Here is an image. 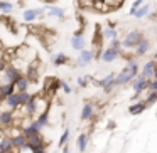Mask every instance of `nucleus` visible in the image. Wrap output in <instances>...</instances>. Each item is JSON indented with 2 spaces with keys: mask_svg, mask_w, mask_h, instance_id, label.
<instances>
[{
  "mask_svg": "<svg viewBox=\"0 0 157 153\" xmlns=\"http://www.w3.org/2000/svg\"><path fill=\"white\" fill-rule=\"evenodd\" d=\"M139 72H140V67H139V64H137V61H133V62H130V64H127L125 67L115 76V81H117L118 86L132 84V81L137 78Z\"/></svg>",
  "mask_w": 157,
  "mask_h": 153,
  "instance_id": "obj_1",
  "label": "nucleus"
},
{
  "mask_svg": "<svg viewBox=\"0 0 157 153\" xmlns=\"http://www.w3.org/2000/svg\"><path fill=\"white\" fill-rule=\"evenodd\" d=\"M142 39H144V34L140 31H130V32H127V35L122 39L123 51H133V49L137 47V44H139Z\"/></svg>",
  "mask_w": 157,
  "mask_h": 153,
  "instance_id": "obj_2",
  "label": "nucleus"
},
{
  "mask_svg": "<svg viewBox=\"0 0 157 153\" xmlns=\"http://www.w3.org/2000/svg\"><path fill=\"white\" fill-rule=\"evenodd\" d=\"M44 14H46V5L39 9H25V10H22V20L25 24H34L36 20L46 17Z\"/></svg>",
  "mask_w": 157,
  "mask_h": 153,
  "instance_id": "obj_3",
  "label": "nucleus"
},
{
  "mask_svg": "<svg viewBox=\"0 0 157 153\" xmlns=\"http://www.w3.org/2000/svg\"><path fill=\"white\" fill-rule=\"evenodd\" d=\"M2 78H4V81H2V84H5V82H15L19 78L22 76V71L17 67L15 64H9L7 69H5L4 74H0Z\"/></svg>",
  "mask_w": 157,
  "mask_h": 153,
  "instance_id": "obj_4",
  "label": "nucleus"
},
{
  "mask_svg": "<svg viewBox=\"0 0 157 153\" xmlns=\"http://www.w3.org/2000/svg\"><path fill=\"white\" fill-rule=\"evenodd\" d=\"M93 59H96L95 52L88 51V49H83L79 52V56L76 57V67H86V66H90V62H93Z\"/></svg>",
  "mask_w": 157,
  "mask_h": 153,
  "instance_id": "obj_5",
  "label": "nucleus"
},
{
  "mask_svg": "<svg viewBox=\"0 0 157 153\" xmlns=\"http://www.w3.org/2000/svg\"><path fill=\"white\" fill-rule=\"evenodd\" d=\"M147 84H149V78L144 76L142 72L137 74V78L132 81V89L135 94H142L144 91H147Z\"/></svg>",
  "mask_w": 157,
  "mask_h": 153,
  "instance_id": "obj_6",
  "label": "nucleus"
},
{
  "mask_svg": "<svg viewBox=\"0 0 157 153\" xmlns=\"http://www.w3.org/2000/svg\"><path fill=\"white\" fill-rule=\"evenodd\" d=\"M120 54H122V52H120L118 49H113L112 46H108L106 49L101 51V57H100V61H103L105 64H112V62H115L117 59L120 57Z\"/></svg>",
  "mask_w": 157,
  "mask_h": 153,
  "instance_id": "obj_7",
  "label": "nucleus"
},
{
  "mask_svg": "<svg viewBox=\"0 0 157 153\" xmlns=\"http://www.w3.org/2000/svg\"><path fill=\"white\" fill-rule=\"evenodd\" d=\"M15 121V116H14V109H2L0 111V126L5 129H9Z\"/></svg>",
  "mask_w": 157,
  "mask_h": 153,
  "instance_id": "obj_8",
  "label": "nucleus"
},
{
  "mask_svg": "<svg viewBox=\"0 0 157 153\" xmlns=\"http://www.w3.org/2000/svg\"><path fill=\"white\" fill-rule=\"evenodd\" d=\"M39 72H41V69H39V66H37V62L36 61H32L31 64L27 66V69H25V78L31 81V84L32 82H37L39 81Z\"/></svg>",
  "mask_w": 157,
  "mask_h": 153,
  "instance_id": "obj_9",
  "label": "nucleus"
},
{
  "mask_svg": "<svg viewBox=\"0 0 157 153\" xmlns=\"http://www.w3.org/2000/svg\"><path fill=\"white\" fill-rule=\"evenodd\" d=\"M150 47H152V42H150L149 39L144 37L142 41L137 44V47L133 49V56H135V57H144V56L150 51Z\"/></svg>",
  "mask_w": 157,
  "mask_h": 153,
  "instance_id": "obj_10",
  "label": "nucleus"
},
{
  "mask_svg": "<svg viewBox=\"0 0 157 153\" xmlns=\"http://www.w3.org/2000/svg\"><path fill=\"white\" fill-rule=\"evenodd\" d=\"M79 118H81V121H91V119L95 118V106H93V103L86 101L85 104H83Z\"/></svg>",
  "mask_w": 157,
  "mask_h": 153,
  "instance_id": "obj_11",
  "label": "nucleus"
},
{
  "mask_svg": "<svg viewBox=\"0 0 157 153\" xmlns=\"http://www.w3.org/2000/svg\"><path fill=\"white\" fill-rule=\"evenodd\" d=\"M46 14L48 17H54V19H64L66 10L63 7H58V5H46Z\"/></svg>",
  "mask_w": 157,
  "mask_h": 153,
  "instance_id": "obj_12",
  "label": "nucleus"
},
{
  "mask_svg": "<svg viewBox=\"0 0 157 153\" xmlns=\"http://www.w3.org/2000/svg\"><path fill=\"white\" fill-rule=\"evenodd\" d=\"M32 121H34L36 128H37L39 131H42V129L49 125V109H48V111H44V113H41V115H37Z\"/></svg>",
  "mask_w": 157,
  "mask_h": 153,
  "instance_id": "obj_13",
  "label": "nucleus"
},
{
  "mask_svg": "<svg viewBox=\"0 0 157 153\" xmlns=\"http://www.w3.org/2000/svg\"><path fill=\"white\" fill-rule=\"evenodd\" d=\"M155 67H157V61H155V59H150V61H147L145 64L142 66L140 72H142L144 76H147L149 79H152V78H154V71H155Z\"/></svg>",
  "mask_w": 157,
  "mask_h": 153,
  "instance_id": "obj_14",
  "label": "nucleus"
},
{
  "mask_svg": "<svg viewBox=\"0 0 157 153\" xmlns=\"http://www.w3.org/2000/svg\"><path fill=\"white\" fill-rule=\"evenodd\" d=\"M71 47L75 49V51H78V52H81L83 49H86V41H85V37H83V35L73 34V37H71Z\"/></svg>",
  "mask_w": 157,
  "mask_h": 153,
  "instance_id": "obj_15",
  "label": "nucleus"
},
{
  "mask_svg": "<svg viewBox=\"0 0 157 153\" xmlns=\"http://www.w3.org/2000/svg\"><path fill=\"white\" fill-rule=\"evenodd\" d=\"M10 138H12V145H14V150H15V151H19V150H21L22 146H24L25 143L29 141V138L24 135V133H19V135L10 136Z\"/></svg>",
  "mask_w": 157,
  "mask_h": 153,
  "instance_id": "obj_16",
  "label": "nucleus"
},
{
  "mask_svg": "<svg viewBox=\"0 0 157 153\" xmlns=\"http://www.w3.org/2000/svg\"><path fill=\"white\" fill-rule=\"evenodd\" d=\"M4 104L7 106L9 109H14V111H15V109H19V108H21V103H19V93H17V91L12 93V94L9 96L7 99H5Z\"/></svg>",
  "mask_w": 157,
  "mask_h": 153,
  "instance_id": "obj_17",
  "label": "nucleus"
},
{
  "mask_svg": "<svg viewBox=\"0 0 157 153\" xmlns=\"http://www.w3.org/2000/svg\"><path fill=\"white\" fill-rule=\"evenodd\" d=\"M149 106L145 104V101H139V103H133V104L128 106V113L132 116H137V115H142Z\"/></svg>",
  "mask_w": 157,
  "mask_h": 153,
  "instance_id": "obj_18",
  "label": "nucleus"
},
{
  "mask_svg": "<svg viewBox=\"0 0 157 153\" xmlns=\"http://www.w3.org/2000/svg\"><path fill=\"white\" fill-rule=\"evenodd\" d=\"M51 62H52V66H56V67H61V66H64V64L69 62V57L64 54V52H58V54H54L51 57Z\"/></svg>",
  "mask_w": 157,
  "mask_h": 153,
  "instance_id": "obj_19",
  "label": "nucleus"
},
{
  "mask_svg": "<svg viewBox=\"0 0 157 153\" xmlns=\"http://www.w3.org/2000/svg\"><path fill=\"white\" fill-rule=\"evenodd\" d=\"M15 84V91L17 93H22V91H29V86H31V81L25 78V74H22L17 81L14 82Z\"/></svg>",
  "mask_w": 157,
  "mask_h": 153,
  "instance_id": "obj_20",
  "label": "nucleus"
},
{
  "mask_svg": "<svg viewBox=\"0 0 157 153\" xmlns=\"http://www.w3.org/2000/svg\"><path fill=\"white\" fill-rule=\"evenodd\" d=\"M88 143H90V136L86 135V133H81V135L76 138V146H78V151H86Z\"/></svg>",
  "mask_w": 157,
  "mask_h": 153,
  "instance_id": "obj_21",
  "label": "nucleus"
},
{
  "mask_svg": "<svg viewBox=\"0 0 157 153\" xmlns=\"http://www.w3.org/2000/svg\"><path fill=\"white\" fill-rule=\"evenodd\" d=\"M113 79H115V74H113V72H110V74H106L103 79H91V81H93V84L98 86V88H105V86L110 84Z\"/></svg>",
  "mask_w": 157,
  "mask_h": 153,
  "instance_id": "obj_22",
  "label": "nucleus"
},
{
  "mask_svg": "<svg viewBox=\"0 0 157 153\" xmlns=\"http://www.w3.org/2000/svg\"><path fill=\"white\" fill-rule=\"evenodd\" d=\"M59 88H61V79H56V78L46 79V91L56 93V89H59Z\"/></svg>",
  "mask_w": 157,
  "mask_h": 153,
  "instance_id": "obj_23",
  "label": "nucleus"
},
{
  "mask_svg": "<svg viewBox=\"0 0 157 153\" xmlns=\"http://www.w3.org/2000/svg\"><path fill=\"white\" fill-rule=\"evenodd\" d=\"M12 150H14V145H12V138L10 136H5V140L2 143H0V151H5V153H12ZM15 151V150H14Z\"/></svg>",
  "mask_w": 157,
  "mask_h": 153,
  "instance_id": "obj_24",
  "label": "nucleus"
},
{
  "mask_svg": "<svg viewBox=\"0 0 157 153\" xmlns=\"http://www.w3.org/2000/svg\"><path fill=\"white\" fill-rule=\"evenodd\" d=\"M101 35H103V39H106V41H113V39L118 37V31L113 29V27H106V29H103Z\"/></svg>",
  "mask_w": 157,
  "mask_h": 153,
  "instance_id": "obj_25",
  "label": "nucleus"
},
{
  "mask_svg": "<svg viewBox=\"0 0 157 153\" xmlns=\"http://www.w3.org/2000/svg\"><path fill=\"white\" fill-rule=\"evenodd\" d=\"M149 14H150V4H144L142 7L135 12L133 17L135 19H144V17H149Z\"/></svg>",
  "mask_w": 157,
  "mask_h": 153,
  "instance_id": "obj_26",
  "label": "nucleus"
},
{
  "mask_svg": "<svg viewBox=\"0 0 157 153\" xmlns=\"http://www.w3.org/2000/svg\"><path fill=\"white\" fill-rule=\"evenodd\" d=\"M42 143H46V141H44V138H42L41 133H36L34 136L29 138V145H31V148L32 146H37V145H42Z\"/></svg>",
  "mask_w": 157,
  "mask_h": 153,
  "instance_id": "obj_27",
  "label": "nucleus"
},
{
  "mask_svg": "<svg viewBox=\"0 0 157 153\" xmlns=\"http://www.w3.org/2000/svg\"><path fill=\"white\" fill-rule=\"evenodd\" d=\"M12 10H14V5H12L10 2H7V0H0V12H2V14H10Z\"/></svg>",
  "mask_w": 157,
  "mask_h": 153,
  "instance_id": "obj_28",
  "label": "nucleus"
},
{
  "mask_svg": "<svg viewBox=\"0 0 157 153\" xmlns=\"http://www.w3.org/2000/svg\"><path fill=\"white\" fill-rule=\"evenodd\" d=\"M68 140H69V128H66L64 131H63V135L59 136L58 146H59V148H63V146H66V145H68Z\"/></svg>",
  "mask_w": 157,
  "mask_h": 153,
  "instance_id": "obj_29",
  "label": "nucleus"
},
{
  "mask_svg": "<svg viewBox=\"0 0 157 153\" xmlns=\"http://www.w3.org/2000/svg\"><path fill=\"white\" fill-rule=\"evenodd\" d=\"M157 103V91H149V94L145 96V104L147 106H152Z\"/></svg>",
  "mask_w": 157,
  "mask_h": 153,
  "instance_id": "obj_30",
  "label": "nucleus"
},
{
  "mask_svg": "<svg viewBox=\"0 0 157 153\" xmlns=\"http://www.w3.org/2000/svg\"><path fill=\"white\" fill-rule=\"evenodd\" d=\"M31 96H32V94H31L29 91H22V93H19V103H21V108L27 104V101L31 99Z\"/></svg>",
  "mask_w": 157,
  "mask_h": 153,
  "instance_id": "obj_31",
  "label": "nucleus"
},
{
  "mask_svg": "<svg viewBox=\"0 0 157 153\" xmlns=\"http://www.w3.org/2000/svg\"><path fill=\"white\" fill-rule=\"evenodd\" d=\"M142 5H144V0H133V4H132V7H130V12H128V14H130V15H135V12L139 10Z\"/></svg>",
  "mask_w": 157,
  "mask_h": 153,
  "instance_id": "obj_32",
  "label": "nucleus"
},
{
  "mask_svg": "<svg viewBox=\"0 0 157 153\" xmlns=\"http://www.w3.org/2000/svg\"><path fill=\"white\" fill-rule=\"evenodd\" d=\"M91 76H81V78H78V81H76V82H78V86H79V88H86V86H88V82L90 81H91Z\"/></svg>",
  "mask_w": 157,
  "mask_h": 153,
  "instance_id": "obj_33",
  "label": "nucleus"
},
{
  "mask_svg": "<svg viewBox=\"0 0 157 153\" xmlns=\"http://www.w3.org/2000/svg\"><path fill=\"white\" fill-rule=\"evenodd\" d=\"M32 153H48V143H42V145L32 146Z\"/></svg>",
  "mask_w": 157,
  "mask_h": 153,
  "instance_id": "obj_34",
  "label": "nucleus"
},
{
  "mask_svg": "<svg viewBox=\"0 0 157 153\" xmlns=\"http://www.w3.org/2000/svg\"><path fill=\"white\" fill-rule=\"evenodd\" d=\"M110 46H112L113 49H118L120 52L123 51V47H122V39H118V37L113 39V41H110Z\"/></svg>",
  "mask_w": 157,
  "mask_h": 153,
  "instance_id": "obj_35",
  "label": "nucleus"
},
{
  "mask_svg": "<svg viewBox=\"0 0 157 153\" xmlns=\"http://www.w3.org/2000/svg\"><path fill=\"white\" fill-rule=\"evenodd\" d=\"M117 86H118V84H117V81H115V79H113V81L110 82V84H106L105 88H103V93H105V94H110V93H112L113 89L117 88Z\"/></svg>",
  "mask_w": 157,
  "mask_h": 153,
  "instance_id": "obj_36",
  "label": "nucleus"
},
{
  "mask_svg": "<svg viewBox=\"0 0 157 153\" xmlns=\"http://www.w3.org/2000/svg\"><path fill=\"white\" fill-rule=\"evenodd\" d=\"M147 91H157V79H149V84H147Z\"/></svg>",
  "mask_w": 157,
  "mask_h": 153,
  "instance_id": "obj_37",
  "label": "nucleus"
},
{
  "mask_svg": "<svg viewBox=\"0 0 157 153\" xmlns=\"http://www.w3.org/2000/svg\"><path fill=\"white\" fill-rule=\"evenodd\" d=\"M7 66H9L7 59H5L4 56H2V57H0V74H4V72H5V69H7Z\"/></svg>",
  "mask_w": 157,
  "mask_h": 153,
  "instance_id": "obj_38",
  "label": "nucleus"
},
{
  "mask_svg": "<svg viewBox=\"0 0 157 153\" xmlns=\"http://www.w3.org/2000/svg\"><path fill=\"white\" fill-rule=\"evenodd\" d=\"M61 89L66 93V94H71V91H73V89H71V86H69V82H68V81H61Z\"/></svg>",
  "mask_w": 157,
  "mask_h": 153,
  "instance_id": "obj_39",
  "label": "nucleus"
},
{
  "mask_svg": "<svg viewBox=\"0 0 157 153\" xmlns=\"http://www.w3.org/2000/svg\"><path fill=\"white\" fill-rule=\"evenodd\" d=\"M5 136H7V131H5V128H2V126H0V143L5 140Z\"/></svg>",
  "mask_w": 157,
  "mask_h": 153,
  "instance_id": "obj_40",
  "label": "nucleus"
},
{
  "mask_svg": "<svg viewBox=\"0 0 157 153\" xmlns=\"http://www.w3.org/2000/svg\"><path fill=\"white\" fill-rule=\"evenodd\" d=\"M115 128H117V123H115V121H108L106 129H110V131H112V129H115Z\"/></svg>",
  "mask_w": 157,
  "mask_h": 153,
  "instance_id": "obj_41",
  "label": "nucleus"
},
{
  "mask_svg": "<svg viewBox=\"0 0 157 153\" xmlns=\"http://www.w3.org/2000/svg\"><path fill=\"white\" fill-rule=\"evenodd\" d=\"M149 19H150V20H155V19H157V12H150Z\"/></svg>",
  "mask_w": 157,
  "mask_h": 153,
  "instance_id": "obj_42",
  "label": "nucleus"
},
{
  "mask_svg": "<svg viewBox=\"0 0 157 153\" xmlns=\"http://www.w3.org/2000/svg\"><path fill=\"white\" fill-rule=\"evenodd\" d=\"M79 2H81V5H93L91 0H79Z\"/></svg>",
  "mask_w": 157,
  "mask_h": 153,
  "instance_id": "obj_43",
  "label": "nucleus"
},
{
  "mask_svg": "<svg viewBox=\"0 0 157 153\" xmlns=\"http://www.w3.org/2000/svg\"><path fill=\"white\" fill-rule=\"evenodd\" d=\"M91 2H93V5H96V4H106L108 0H91Z\"/></svg>",
  "mask_w": 157,
  "mask_h": 153,
  "instance_id": "obj_44",
  "label": "nucleus"
},
{
  "mask_svg": "<svg viewBox=\"0 0 157 153\" xmlns=\"http://www.w3.org/2000/svg\"><path fill=\"white\" fill-rule=\"evenodd\" d=\"M63 153H71V148H69L68 145H66V146H63Z\"/></svg>",
  "mask_w": 157,
  "mask_h": 153,
  "instance_id": "obj_45",
  "label": "nucleus"
},
{
  "mask_svg": "<svg viewBox=\"0 0 157 153\" xmlns=\"http://www.w3.org/2000/svg\"><path fill=\"white\" fill-rule=\"evenodd\" d=\"M154 79H157V67H155V71H154Z\"/></svg>",
  "mask_w": 157,
  "mask_h": 153,
  "instance_id": "obj_46",
  "label": "nucleus"
},
{
  "mask_svg": "<svg viewBox=\"0 0 157 153\" xmlns=\"http://www.w3.org/2000/svg\"><path fill=\"white\" fill-rule=\"evenodd\" d=\"M154 59H155V61H157V52H155V54H154Z\"/></svg>",
  "mask_w": 157,
  "mask_h": 153,
  "instance_id": "obj_47",
  "label": "nucleus"
},
{
  "mask_svg": "<svg viewBox=\"0 0 157 153\" xmlns=\"http://www.w3.org/2000/svg\"><path fill=\"white\" fill-rule=\"evenodd\" d=\"M0 153H5V151H0Z\"/></svg>",
  "mask_w": 157,
  "mask_h": 153,
  "instance_id": "obj_48",
  "label": "nucleus"
},
{
  "mask_svg": "<svg viewBox=\"0 0 157 153\" xmlns=\"http://www.w3.org/2000/svg\"><path fill=\"white\" fill-rule=\"evenodd\" d=\"M0 86H2V84H0Z\"/></svg>",
  "mask_w": 157,
  "mask_h": 153,
  "instance_id": "obj_49",
  "label": "nucleus"
}]
</instances>
